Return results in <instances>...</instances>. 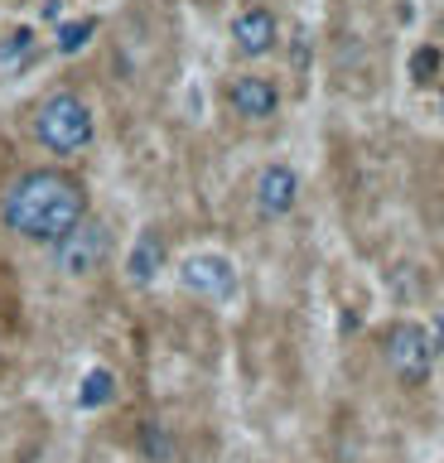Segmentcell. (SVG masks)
Here are the masks:
<instances>
[{
    "mask_svg": "<svg viewBox=\"0 0 444 463\" xmlns=\"http://www.w3.org/2000/svg\"><path fill=\"white\" fill-rule=\"evenodd\" d=\"M92 213V194L68 165H30L0 188V227L24 246L49 251Z\"/></svg>",
    "mask_w": 444,
    "mask_h": 463,
    "instance_id": "cell-1",
    "label": "cell"
},
{
    "mask_svg": "<svg viewBox=\"0 0 444 463\" xmlns=\"http://www.w3.org/2000/svg\"><path fill=\"white\" fill-rule=\"evenodd\" d=\"M30 140L53 165L82 159L97 145V111L78 87H49L30 107Z\"/></svg>",
    "mask_w": 444,
    "mask_h": 463,
    "instance_id": "cell-2",
    "label": "cell"
},
{
    "mask_svg": "<svg viewBox=\"0 0 444 463\" xmlns=\"http://www.w3.org/2000/svg\"><path fill=\"white\" fill-rule=\"evenodd\" d=\"M49 260L63 280H92V275L111 260V222L88 213L63 241L49 246Z\"/></svg>",
    "mask_w": 444,
    "mask_h": 463,
    "instance_id": "cell-3",
    "label": "cell"
},
{
    "mask_svg": "<svg viewBox=\"0 0 444 463\" xmlns=\"http://www.w3.org/2000/svg\"><path fill=\"white\" fill-rule=\"evenodd\" d=\"M382 357H386V367H392L396 382L420 386L425 376H430V367H435L425 324H415V318H396V324L382 333Z\"/></svg>",
    "mask_w": 444,
    "mask_h": 463,
    "instance_id": "cell-4",
    "label": "cell"
},
{
    "mask_svg": "<svg viewBox=\"0 0 444 463\" xmlns=\"http://www.w3.org/2000/svg\"><path fill=\"white\" fill-rule=\"evenodd\" d=\"M280 82L270 78V72H232V78L222 82V107L237 116V121H270V116H280Z\"/></svg>",
    "mask_w": 444,
    "mask_h": 463,
    "instance_id": "cell-5",
    "label": "cell"
},
{
    "mask_svg": "<svg viewBox=\"0 0 444 463\" xmlns=\"http://www.w3.org/2000/svg\"><path fill=\"white\" fill-rule=\"evenodd\" d=\"M227 39H232V53L247 58V63H261L280 49V20L276 10L261 5V0H251V5H241L232 14V24H227Z\"/></svg>",
    "mask_w": 444,
    "mask_h": 463,
    "instance_id": "cell-6",
    "label": "cell"
},
{
    "mask_svg": "<svg viewBox=\"0 0 444 463\" xmlns=\"http://www.w3.org/2000/svg\"><path fill=\"white\" fill-rule=\"evenodd\" d=\"M299 203V174L295 165H285V159H270V165H261V174H256L251 184V208L256 217H266V222H280V217H290Z\"/></svg>",
    "mask_w": 444,
    "mask_h": 463,
    "instance_id": "cell-7",
    "label": "cell"
},
{
    "mask_svg": "<svg viewBox=\"0 0 444 463\" xmlns=\"http://www.w3.org/2000/svg\"><path fill=\"white\" fill-rule=\"evenodd\" d=\"M179 285L198 299H227L237 289V266L218 251H194L179 260Z\"/></svg>",
    "mask_w": 444,
    "mask_h": 463,
    "instance_id": "cell-8",
    "label": "cell"
},
{
    "mask_svg": "<svg viewBox=\"0 0 444 463\" xmlns=\"http://www.w3.org/2000/svg\"><path fill=\"white\" fill-rule=\"evenodd\" d=\"M39 63H44V34H39V24H10L0 34V82H20Z\"/></svg>",
    "mask_w": 444,
    "mask_h": 463,
    "instance_id": "cell-9",
    "label": "cell"
},
{
    "mask_svg": "<svg viewBox=\"0 0 444 463\" xmlns=\"http://www.w3.org/2000/svg\"><path fill=\"white\" fill-rule=\"evenodd\" d=\"M160 270H169V237L160 227L136 232L131 251H126V280H131L136 289H150L155 280H160Z\"/></svg>",
    "mask_w": 444,
    "mask_h": 463,
    "instance_id": "cell-10",
    "label": "cell"
},
{
    "mask_svg": "<svg viewBox=\"0 0 444 463\" xmlns=\"http://www.w3.org/2000/svg\"><path fill=\"white\" fill-rule=\"evenodd\" d=\"M136 449L146 463H175L179 458V434L165 425V420H140L136 430Z\"/></svg>",
    "mask_w": 444,
    "mask_h": 463,
    "instance_id": "cell-11",
    "label": "cell"
},
{
    "mask_svg": "<svg viewBox=\"0 0 444 463\" xmlns=\"http://www.w3.org/2000/svg\"><path fill=\"white\" fill-rule=\"evenodd\" d=\"M102 29V20L97 14H78V20H63L59 24V34H53V49L59 53H82L92 43V34Z\"/></svg>",
    "mask_w": 444,
    "mask_h": 463,
    "instance_id": "cell-12",
    "label": "cell"
},
{
    "mask_svg": "<svg viewBox=\"0 0 444 463\" xmlns=\"http://www.w3.org/2000/svg\"><path fill=\"white\" fill-rule=\"evenodd\" d=\"M82 411H97V405H111L117 401V376H111L107 367H92L88 376H82Z\"/></svg>",
    "mask_w": 444,
    "mask_h": 463,
    "instance_id": "cell-13",
    "label": "cell"
},
{
    "mask_svg": "<svg viewBox=\"0 0 444 463\" xmlns=\"http://www.w3.org/2000/svg\"><path fill=\"white\" fill-rule=\"evenodd\" d=\"M435 72H439V49L420 43V49L411 53V82H435Z\"/></svg>",
    "mask_w": 444,
    "mask_h": 463,
    "instance_id": "cell-14",
    "label": "cell"
},
{
    "mask_svg": "<svg viewBox=\"0 0 444 463\" xmlns=\"http://www.w3.org/2000/svg\"><path fill=\"white\" fill-rule=\"evenodd\" d=\"M430 353H435V357H444V309L435 314V318H430Z\"/></svg>",
    "mask_w": 444,
    "mask_h": 463,
    "instance_id": "cell-15",
    "label": "cell"
},
{
    "mask_svg": "<svg viewBox=\"0 0 444 463\" xmlns=\"http://www.w3.org/2000/svg\"><path fill=\"white\" fill-rule=\"evenodd\" d=\"M5 5H20V0H5Z\"/></svg>",
    "mask_w": 444,
    "mask_h": 463,
    "instance_id": "cell-16",
    "label": "cell"
}]
</instances>
